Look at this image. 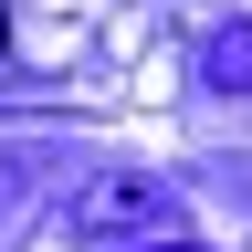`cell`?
<instances>
[{"label":"cell","mask_w":252,"mask_h":252,"mask_svg":"<svg viewBox=\"0 0 252 252\" xmlns=\"http://www.w3.org/2000/svg\"><path fill=\"white\" fill-rule=\"evenodd\" d=\"M0 32H11V21H0Z\"/></svg>","instance_id":"6da1fadb"}]
</instances>
